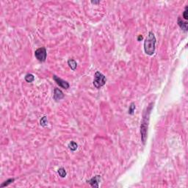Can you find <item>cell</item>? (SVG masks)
<instances>
[{
    "mask_svg": "<svg viewBox=\"0 0 188 188\" xmlns=\"http://www.w3.org/2000/svg\"><path fill=\"white\" fill-rule=\"evenodd\" d=\"M188 7L187 6V7H185V12H184V13H183V17H184V18H185V20H188Z\"/></svg>",
    "mask_w": 188,
    "mask_h": 188,
    "instance_id": "cell-16",
    "label": "cell"
},
{
    "mask_svg": "<svg viewBox=\"0 0 188 188\" xmlns=\"http://www.w3.org/2000/svg\"><path fill=\"white\" fill-rule=\"evenodd\" d=\"M106 81H107V79H106V77H105V76L104 74H102L99 71H96L95 73L94 85L96 88L99 89L102 86H104L105 85V83H106Z\"/></svg>",
    "mask_w": 188,
    "mask_h": 188,
    "instance_id": "cell-3",
    "label": "cell"
},
{
    "mask_svg": "<svg viewBox=\"0 0 188 188\" xmlns=\"http://www.w3.org/2000/svg\"><path fill=\"white\" fill-rule=\"evenodd\" d=\"M178 25L180 27V28L182 29H183L185 32H187L188 31V23L187 22H185L180 17L178 18Z\"/></svg>",
    "mask_w": 188,
    "mask_h": 188,
    "instance_id": "cell-8",
    "label": "cell"
},
{
    "mask_svg": "<svg viewBox=\"0 0 188 188\" xmlns=\"http://www.w3.org/2000/svg\"><path fill=\"white\" fill-rule=\"evenodd\" d=\"M68 148H69L70 150L74 151H76V150L77 149L78 145L77 144V143H75V142H74V141H71V142L68 144Z\"/></svg>",
    "mask_w": 188,
    "mask_h": 188,
    "instance_id": "cell-11",
    "label": "cell"
},
{
    "mask_svg": "<svg viewBox=\"0 0 188 188\" xmlns=\"http://www.w3.org/2000/svg\"><path fill=\"white\" fill-rule=\"evenodd\" d=\"M101 180V177L100 176H95L93 177L92 179H91L90 180H88L87 182L88 184H90L91 185L92 188H98V183Z\"/></svg>",
    "mask_w": 188,
    "mask_h": 188,
    "instance_id": "cell-6",
    "label": "cell"
},
{
    "mask_svg": "<svg viewBox=\"0 0 188 188\" xmlns=\"http://www.w3.org/2000/svg\"><path fill=\"white\" fill-rule=\"evenodd\" d=\"M142 39H143V36H142V35H139V36H138V38H137V40H138V41H140V40H142Z\"/></svg>",
    "mask_w": 188,
    "mask_h": 188,
    "instance_id": "cell-18",
    "label": "cell"
},
{
    "mask_svg": "<svg viewBox=\"0 0 188 188\" xmlns=\"http://www.w3.org/2000/svg\"><path fill=\"white\" fill-rule=\"evenodd\" d=\"M152 103L149 104V107L146 108V110L143 113V119L141 121V125H140V134H141V139L142 142L143 144L146 143V140L147 139V131H148V121H149V115L151 111Z\"/></svg>",
    "mask_w": 188,
    "mask_h": 188,
    "instance_id": "cell-1",
    "label": "cell"
},
{
    "mask_svg": "<svg viewBox=\"0 0 188 188\" xmlns=\"http://www.w3.org/2000/svg\"><path fill=\"white\" fill-rule=\"evenodd\" d=\"M24 79H25L26 82H29V83H31V82H32L34 81L35 77H34V75H32V74H27L25 76Z\"/></svg>",
    "mask_w": 188,
    "mask_h": 188,
    "instance_id": "cell-10",
    "label": "cell"
},
{
    "mask_svg": "<svg viewBox=\"0 0 188 188\" xmlns=\"http://www.w3.org/2000/svg\"><path fill=\"white\" fill-rule=\"evenodd\" d=\"M63 98H64V94L62 92V91H60L58 88H55L54 89V98L56 101L60 100Z\"/></svg>",
    "mask_w": 188,
    "mask_h": 188,
    "instance_id": "cell-7",
    "label": "cell"
},
{
    "mask_svg": "<svg viewBox=\"0 0 188 188\" xmlns=\"http://www.w3.org/2000/svg\"><path fill=\"white\" fill-rule=\"evenodd\" d=\"M156 38L152 32H149L145 41H144V51L146 54L152 55L155 51L156 45Z\"/></svg>",
    "mask_w": 188,
    "mask_h": 188,
    "instance_id": "cell-2",
    "label": "cell"
},
{
    "mask_svg": "<svg viewBox=\"0 0 188 188\" xmlns=\"http://www.w3.org/2000/svg\"><path fill=\"white\" fill-rule=\"evenodd\" d=\"M35 56L40 62H44L46 59V49L45 47L38 49L35 52Z\"/></svg>",
    "mask_w": 188,
    "mask_h": 188,
    "instance_id": "cell-4",
    "label": "cell"
},
{
    "mask_svg": "<svg viewBox=\"0 0 188 188\" xmlns=\"http://www.w3.org/2000/svg\"><path fill=\"white\" fill-rule=\"evenodd\" d=\"M134 109H135V104H134V103H132L129 108V114L132 115L134 113Z\"/></svg>",
    "mask_w": 188,
    "mask_h": 188,
    "instance_id": "cell-15",
    "label": "cell"
},
{
    "mask_svg": "<svg viewBox=\"0 0 188 188\" xmlns=\"http://www.w3.org/2000/svg\"><path fill=\"white\" fill-rule=\"evenodd\" d=\"M57 172H58V174H59V175H60V177H62V178L66 177V170H65L63 168H59Z\"/></svg>",
    "mask_w": 188,
    "mask_h": 188,
    "instance_id": "cell-13",
    "label": "cell"
},
{
    "mask_svg": "<svg viewBox=\"0 0 188 188\" xmlns=\"http://www.w3.org/2000/svg\"><path fill=\"white\" fill-rule=\"evenodd\" d=\"M68 64L69 67H70L73 71H74V70L77 68V62H76L74 59H69V60H68Z\"/></svg>",
    "mask_w": 188,
    "mask_h": 188,
    "instance_id": "cell-9",
    "label": "cell"
},
{
    "mask_svg": "<svg viewBox=\"0 0 188 188\" xmlns=\"http://www.w3.org/2000/svg\"><path fill=\"white\" fill-rule=\"evenodd\" d=\"M91 3L92 4H98V3H100V1H92Z\"/></svg>",
    "mask_w": 188,
    "mask_h": 188,
    "instance_id": "cell-17",
    "label": "cell"
},
{
    "mask_svg": "<svg viewBox=\"0 0 188 188\" xmlns=\"http://www.w3.org/2000/svg\"><path fill=\"white\" fill-rule=\"evenodd\" d=\"M15 181V179H7V181H5V182H4L1 185H0V188H4V187H6V186H8L10 184H11V183H13V182Z\"/></svg>",
    "mask_w": 188,
    "mask_h": 188,
    "instance_id": "cell-12",
    "label": "cell"
},
{
    "mask_svg": "<svg viewBox=\"0 0 188 188\" xmlns=\"http://www.w3.org/2000/svg\"><path fill=\"white\" fill-rule=\"evenodd\" d=\"M40 125H41L42 126H47V124H48L47 118H46V116L43 117V118L40 119Z\"/></svg>",
    "mask_w": 188,
    "mask_h": 188,
    "instance_id": "cell-14",
    "label": "cell"
},
{
    "mask_svg": "<svg viewBox=\"0 0 188 188\" xmlns=\"http://www.w3.org/2000/svg\"><path fill=\"white\" fill-rule=\"evenodd\" d=\"M53 79H54V80L56 82V83L59 85V86H60L61 88H64V89H68V88H69V84H68V82H67L66 81H64V80H63L62 79H60V78H59L58 77H57L56 75H54L53 76Z\"/></svg>",
    "mask_w": 188,
    "mask_h": 188,
    "instance_id": "cell-5",
    "label": "cell"
}]
</instances>
